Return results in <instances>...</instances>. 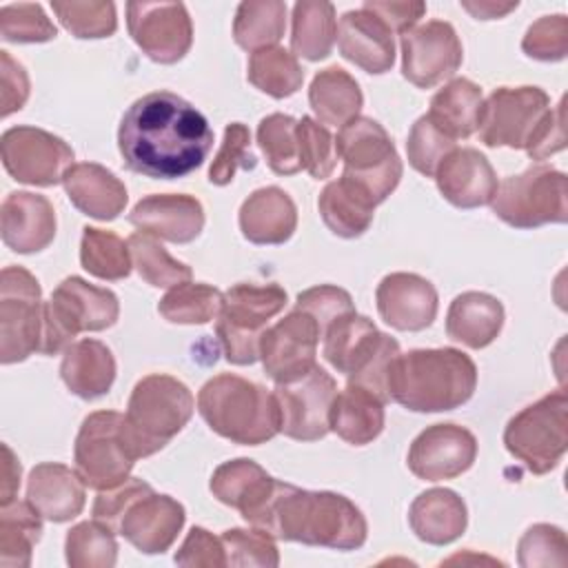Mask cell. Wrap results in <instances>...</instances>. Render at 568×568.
<instances>
[{"instance_id": "obj_1", "label": "cell", "mask_w": 568, "mask_h": 568, "mask_svg": "<svg viewBox=\"0 0 568 568\" xmlns=\"http://www.w3.org/2000/svg\"><path fill=\"white\" fill-rule=\"evenodd\" d=\"M213 146L209 120L184 98L153 91L138 98L122 115L118 149L129 171L175 180L200 169Z\"/></svg>"}, {"instance_id": "obj_2", "label": "cell", "mask_w": 568, "mask_h": 568, "mask_svg": "<svg viewBox=\"0 0 568 568\" xmlns=\"http://www.w3.org/2000/svg\"><path fill=\"white\" fill-rule=\"evenodd\" d=\"M260 530L282 541L333 550H357L368 535L362 510L348 497L331 490H304L284 481L277 484Z\"/></svg>"}, {"instance_id": "obj_3", "label": "cell", "mask_w": 568, "mask_h": 568, "mask_svg": "<svg viewBox=\"0 0 568 568\" xmlns=\"http://www.w3.org/2000/svg\"><path fill=\"white\" fill-rule=\"evenodd\" d=\"M477 388L475 362L450 346L399 353L388 371V399L413 413H444L466 404Z\"/></svg>"}, {"instance_id": "obj_4", "label": "cell", "mask_w": 568, "mask_h": 568, "mask_svg": "<svg viewBox=\"0 0 568 568\" xmlns=\"http://www.w3.org/2000/svg\"><path fill=\"white\" fill-rule=\"evenodd\" d=\"M197 410L213 433L233 444L260 446L280 433L275 395L233 373L215 375L200 388Z\"/></svg>"}, {"instance_id": "obj_5", "label": "cell", "mask_w": 568, "mask_h": 568, "mask_svg": "<svg viewBox=\"0 0 568 568\" xmlns=\"http://www.w3.org/2000/svg\"><path fill=\"white\" fill-rule=\"evenodd\" d=\"M324 359L342 375L348 384H357L375 393L384 404L388 399L386 382L393 359L399 355L395 337L377 331V326L355 311L333 320L324 335Z\"/></svg>"}, {"instance_id": "obj_6", "label": "cell", "mask_w": 568, "mask_h": 568, "mask_svg": "<svg viewBox=\"0 0 568 568\" xmlns=\"http://www.w3.org/2000/svg\"><path fill=\"white\" fill-rule=\"evenodd\" d=\"M193 393L184 382L164 373L142 377L129 397L124 430L138 459L162 450L191 419Z\"/></svg>"}, {"instance_id": "obj_7", "label": "cell", "mask_w": 568, "mask_h": 568, "mask_svg": "<svg viewBox=\"0 0 568 568\" xmlns=\"http://www.w3.org/2000/svg\"><path fill=\"white\" fill-rule=\"evenodd\" d=\"M342 178L359 189L375 206L382 204L402 180V160L386 129L373 118L357 115L339 126L335 138Z\"/></svg>"}, {"instance_id": "obj_8", "label": "cell", "mask_w": 568, "mask_h": 568, "mask_svg": "<svg viewBox=\"0 0 568 568\" xmlns=\"http://www.w3.org/2000/svg\"><path fill=\"white\" fill-rule=\"evenodd\" d=\"M286 291L277 284H233L222 293L215 333L226 362L246 366L260 359V339L266 322L286 306Z\"/></svg>"}, {"instance_id": "obj_9", "label": "cell", "mask_w": 568, "mask_h": 568, "mask_svg": "<svg viewBox=\"0 0 568 568\" xmlns=\"http://www.w3.org/2000/svg\"><path fill=\"white\" fill-rule=\"evenodd\" d=\"M120 302L109 288L89 284L71 275L64 277L49 302H44V337L42 355L67 351L71 339L84 331H104L118 322Z\"/></svg>"}, {"instance_id": "obj_10", "label": "cell", "mask_w": 568, "mask_h": 568, "mask_svg": "<svg viewBox=\"0 0 568 568\" xmlns=\"http://www.w3.org/2000/svg\"><path fill=\"white\" fill-rule=\"evenodd\" d=\"M506 450L532 475L557 468L568 446V397L552 390L513 415L504 428Z\"/></svg>"}, {"instance_id": "obj_11", "label": "cell", "mask_w": 568, "mask_h": 568, "mask_svg": "<svg viewBox=\"0 0 568 568\" xmlns=\"http://www.w3.org/2000/svg\"><path fill=\"white\" fill-rule=\"evenodd\" d=\"M493 213L513 229H537L568 220V178L564 171L537 164L499 182Z\"/></svg>"}, {"instance_id": "obj_12", "label": "cell", "mask_w": 568, "mask_h": 568, "mask_svg": "<svg viewBox=\"0 0 568 568\" xmlns=\"http://www.w3.org/2000/svg\"><path fill=\"white\" fill-rule=\"evenodd\" d=\"M73 462L80 479L93 490H109L126 481L138 457L124 430V415L115 410L87 415L75 437Z\"/></svg>"}, {"instance_id": "obj_13", "label": "cell", "mask_w": 568, "mask_h": 568, "mask_svg": "<svg viewBox=\"0 0 568 568\" xmlns=\"http://www.w3.org/2000/svg\"><path fill=\"white\" fill-rule=\"evenodd\" d=\"M44 302L38 280L22 266L0 273V362L16 364L42 351Z\"/></svg>"}, {"instance_id": "obj_14", "label": "cell", "mask_w": 568, "mask_h": 568, "mask_svg": "<svg viewBox=\"0 0 568 568\" xmlns=\"http://www.w3.org/2000/svg\"><path fill=\"white\" fill-rule=\"evenodd\" d=\"M550 109V98L539 87H499L481 104L479 140L493 149L526 151Z\"/></svg>"}, {"instance_id": "obj_15", "label": "cell", "mask_w": 568, "mask_h": 568, "mask_svg": "<svg viewBox=\"0 0 568 568\" xmlns=\"http://www.w3.org/2000/svg\"><path fill=\"white\" fill-rule=\"evenodd\" d=\"M0 155L7 173L31 186L62 182L73 164V149L58 135L38 126H11L0 138Z\"/></svg>"}, {"instance_id": "obj_16", "label": "cell", "mask_w": 568, "mask_h": 568, "mask_svg": "<svg viewBox=\"0 0 568 568\" xmlns=\"http://www.w3.org/2000/svg\"><path fill=\"white\" fill-rule=\"evenodd\" d=\"M275 402L280 408V433L297 442H317L326 437L328 413L337 395L335 379L322 368L313 366L306 375L277 384Z\"/></svg>"}, {"instance_id": "obj_17", "label": "cell", "mask_w": 568, "mask_h": 568, "mask_svg": "<svg viewBox=\"0 0 568 568\" xmlns=\"http://www.w3.org/2000/svg\"><path fill=\"white\" fill-rule=\"evenodd\" d=\"M126 27L142 53L158 64L180 62L193 42V24L182 2H129Z\"/></svg>"}, {"instance_id": "obj_18", "label": "cell", "mask_w": 568, "mask_h": 568, "mask_svg": "<svg viewBox=\"0 0 568 568\" xmlns=\"http://www.w3.org/2000/svg\"><path fill=\"white\" fill-rule=\"evenodd\" d=\"M320 339V324L308 313L293 308L262 333L260 359L264 373L275 384H286L306 375L315 366Z\"/></svg>"}, {"instance_id": "obj_19", "label": "cell", "mask_w": 568, "mask_h": 568, "mask_svg": "<svg viewBox=\"0 0 568 568\" xmlns=\"http://www.w3.org/2000/svg\"><path fill=\"white\" fill-rule=\"evenodd\" d=\"M402 75L419 87L430 89L462 67L464 49L450 22L430 20L402 36Z\"/></svg>"}, {"instance_id": "obj_20", "label": "cell", "mask_w": 568, "mask_h": 568, "mask_svg": "<svg viewBox=\"0 0 568 568\" xmlns=\"http://www.w3.org/2000/svg\"><path fill=\"white\" fill-rule=\"evenodd\" d=\"M477 457L475 435L457 424L424 428L408 448V470L424 481H444L464 475Z\"/></svg>"}, {"instance_id": "obj_21", "label": "cell", "mask_w": 568, "mask_h": 568, "mask_svg": "<svg viewBox=\"0 0 568 568\" xmlns=\"http://www.w3.org/2000/svg\"><path fill=\"white\" fill-rule=\"evenodd\" d=\"M186 521L184 506L158 493H146L138 497L122 515L118 532L144 555H162L178 539Z\"/></svg>"}, {"instance_id": "obj_22", "label": "cell", "mask_w": 568, "mask_h": 568, "mask_svg": "<svg viewBox=\"0 0 568 568\" xmlns=\"http://www.w3.org/2000/svg\"><path fill=\"white\" fill-rule=\"evenodd\" d=\"M379 317L395 331L417 333L437 317V291L417 273H388L375 291Z\"/></svg>"}, {"instance_id": "obj_23", "label": "cell", "mask_w": 568, "mask_h": 568, "mask_svg": "<svg viewBox=\"0 0 568 568\" xmlns=\"http://www.w3.org/2000/svg\"><path fill=\"white\" fill-rule=\"evenodd\" d=\"M277 484L280 479L271 477L257 462L237 457L213 470L209 488L217 501L240 510L253 528H260Z\"/></svg>"}, {"instance_id": "obj_24", "label": "cell", "mask_w": 568, "mask_h": 568, "mask_svg": "<svg viewBox=\"0 0 568 568\" xmlns=\"http://www.w3.org/2000/svg\"><path fill=\"white\" fill-rule=\"evenodd\" d=\"M435 182L446 202L457 209H477L493 202L497 193V173L488 158L477 149H453L437 166Z\"/></svg>"}, {"instance_id": "obj_25", "label": "cell", "mask_w": 568, "mask_h": 568, "mask_svg": "<svg viewBox=\"0 0 568 568\" xmlns=\"http://www.w3.org/2000/svg\"><path fill=\"white\" fill-rule=\"evenodd\" d=\"M129 222L158 240L189 244L204 229V206L186 193H153L133 206Z\"/></svg>"}, {"instance_id": "obj_26", "label": "cell", "mask_w": 568, "mask_h": 568, "mask_svg": "<svg viewBox=\"0 0 568 568\" xmlns=\"http://www.w3.org/2000/svg\"><path fill=\"white\" fill-rule=\"evenodd\" d=\"M2 242L22 255L44 251L55 237L53 204L31 191H13L0 206Z\"/></svg>"}, {"instance_id": "obj_27", "label": "cell", "mask_w": 568, "mask_h": 568, "mask_svg": "<svg viewBox=\"0 0 568 568\" xmlns=\"http://www.w3.org/2000/svg\"><path fill=\"white\" fill-rule=\"evenodd\" d=\"M335 40L342 58L366 73H386L395 62L393 31L364 7L339 18Z\"/></svg>"}, {"instance_id": "obj_28", "label": "cell", "mask_w": 568, "mask_h": 568, "mask_svg": "<svg viewBox=\"0 0 568 568\" xmlns=\"http://www.w3.org/2000/svg\"><path fill=\"white\" fill-rule=\"evenodd\" d=\"M87 484L75 468L44 462L31 468L27 479V501L53 524H64L78 517L84 508Z\"/></svg>"}, {"instance_id": "obj_29", "label": "cell", "mask_w": 568, "mask_h": 568, "mask_svg": "<svg viewBox=\"0 0 568 568\" xmlns=\"http://www.w3.org/2000/svg\"><path fill=\"white\" fill-rule=\"evenodd\" d=\"M71 204L100 222L115 220L126 206V186L115 173L95 162L71 164L62 178Z\"/></svg>"}, {"instance_id": "obj_30", "label": "cell", "mask_w": 568, "mask_h": 568, "mask_svg": "<svg viewBox=\"0 0 568 568\" xmlns=\"http://www.w3.org/2000/svg\"><path fill=\"white\" fill-rule=\"evenodd\" d=\"M237 222L253 244H284L297 229V206L284 189L262 186L242 202Z\"/></svg>"}, {"instance_id": "obj_31", "label": "cell", "mask_w": 568, "mask_h": 568, "mask_svg": "<svg viewBox=\"0 0 568 568\" xmlns=\"http://www.w3.org/2000/svg\"><path fill=\"white\" fill-rule=\"evenodd\" d=\"M408 524L417 539L430 546H446L464 535L468 510L455 490L430 488L419 493L410 504Z\"/></svg>"}, {"instance_id": "obj_32", "label": "cell", "mask_w": 568, "mask_h": 568, "mask_svg": "<svg viewBox=\"0 0 568 568\" xmlns=\"http://www.w3.org/2000/svg\"><path fill=\"white\" fill-rule=\"evenodd\" d=\"M504 326V306L497 297L481 291L457 295L446 313V335L468 348H486Z\"/></svg>"}, {"instance_id": "obj_33", "label": "cell", "mask_w": 568, "mask_h": 568, "mask_svg": "<svg viewBox=\"0 0 568 568\" xmlns=\"http://www.w3.org/2000/svg\"><path fill=\"white\" fill-rule=\"evenodd\" d=\"M60 377L80 399H98L106 395L115 382L113 353L106 344L91 337L73 342L62 355Z\"/></svg>"}, {"instance_id": "obj_34", "label": "cell", "mask_w": 568, "mask_h": 568, "mask_svg": "<svg viewBox=\"0 0 568 568\" xmlns=\"http://www.w3.org/2000/svg\"><path fill=\"white\" fill-rule=\"evenodd\" d=\"M328 428L353 446H366L384 430V402L364 386L346 384L333 397Z\"/></svg>"}, {"instance_id": "obj_35", "label": "cell", "mask_w": 568, "mask_h": 568, "mask_svg": "<svg viewBox=\"0 0 568 568\" xmlns=\"http://www.w3.org/2000/svg\"><path fill=\"white\" fill-rule=\"evenodd\" d=\"M481 104V89L475 82L468 78H453L430 98V109L426 115L442 133L457 142L477 131Z\"/></svg>"}, {"instance_id": "obj_36", "label": "cell", "mask_w": 568, "mask_h": 568, "mask_svg": "<svg viewBox=\"0 0 568 568\" xmlns=\"http://www.w3.org/2000/svg\"><path fill=\"white\" fill-rule=\"evenodd\" d=\"M308 102L322 124L344 126L359 115L364 95L348 71L342 67H326L315 73L308 87Z\"/></svg>"}, {"instance_id": "obj_37", "label": "cell", "mask_w": 568, "mask_h": 568, "mask_svg": "<svg viewBox=\"0 0 568 568\" xmlns=\"http://www.w3.org/2000/svg\"><path fill=\"white\" fill-rule=\"evenodd\" d=\"M320 215L331 233L344 240L359 237L373 224L375 204L344 178L328 182L317 200Z\"/></svg>"}, {"instance_id": "obj_38", "label": "cell", "mask_w": 568, "mask_h": 568, "mask_svg": "<svg viewBox=\"0 0 568 568\" xmlns=\"http://www.w3.org/2000/svg\"><path fill=\"white\" fill-rule=\"evenodd\" d=\"M337 38L335 7L324 0H300L293 7L291 49L293 55L320 62L331 55Z\"/></svg>"}, {"instance_id": "obj_39", "label": "cell", "mask_w": 568, "mask_h": 568, "mask_svg": "<svg viewBox=\"0 0 568 568\" xmlns=\"http://www.w3.org/2000/svg\"><path fill=\"white\" fill-rule=\"evenodd\" d=\"M42 535V515L29 501L0 506V564L4 568H27L33 546Z\"/></svg>"}, {"instance_id": "obj_40", "label": "cell", "mask_w": 568, "mask_h": 568, "mask_svg": "<svg viewBox=\"0 0 568 568\" xmlns=\"http://www.w3.org/2000/svg\"><path fill=\"white\" fill-rule=\"evenodd\" d=\"M286 31V4L282 0L240 2L233 20V38L246 51L275 47Z\"/></svg>"}, {"instance_id": "obj_41", "label": "cell", "mask_w": 568, "mask_h": 568, "mask_svg": "<svg viewBox=\"0 0 568 568\" xmlns=\"http://www.w3.org/2000/svg\"><path fill=\"white\" fill-rule=\"evenodd\" d=\"M246 78L262 93L282 100L297 93L304 82V69L291 51L275 44L251 53Z\"/></svg>"}, {"instance_id": "obj_42", "label": "cell", "mask_w": 568, "mask_h": 568, "mask_svg": "<svg viewBox=\"0 0 568 568\" xmlns=\"http://www.w3.org/2000/svg\"><path fill=\"white\" fill-rule=\"evenodd\" d=\"M80 264L93 277L118 282L131 273V251L129 244L113 231L84 226L80 240Z\"/></svg>"}, {"instance_id": "obj_43", "label": "cell", "mask_w": 568, "mask_h": 568, "mask_svg": "<svg viewBox=\"0 0 568 568\" xmlns=\"http://www.w3.org/2000/svg\"><path fill=\"white\" fill-rule=\"evenodd\" d=\"M126 244L133 266L146 284L158 288H173L178 284L191 282V268L184 262L171 257L155 235L135 231Z\"/></svg>"}, {"instance_id": "obj_44", "label": "cell", "mask_w": 568, "mask_h": 568, "mask_svg": "<svg viewBox=\"0 0 568 568\" xmlns=\"http://www.w3.org/2000/svg\"><path fill=\"white\" fill-rule=\"evenodd\" d=\"M113 528L93 519L75 524L64 539V557L71 568H111L118 561Z\"/></svg>"}, {"instance_id": "obj_45", "label": "cell", "mask_w": 568, "mask_h": 568, "mask_svg": "<svg viewBox=\"0 0 568 568\" xmlns=\"http://www.w3.org/2000/svg\"><path fill=\"white\" fill-rule=\"evenodd\" d=\"M220 308L222 291L200 282L173 286L158 304L160 315L171 324H206L220 315Z\"/></svg>"}, {"instance_id": "obj_46", "label": "cell", "mask_w": 568, "mask_h": 568, "mask_svg": "<svg viewBox=\"0 0 568 568\" xmlns=\"http://www.w3.org/2000/svg\"><path fill=\"white\" fill-rule=\"evenodd\" d=\"M257 144L277 175H295L302 171L297 151V120L286 113H271L260 120Z\"/></svg>"}, {"instance_id": "obj_47", "label": "cell", "mask_w": 568, "mask_h": 568, "mask_svg": "<svg viewBox=\"0 0 568 568\" xmlns=\"http://www.w3.org/2000/svg\"><path fill=\"white\" fill-rule=\"evenodd\" d=\"M53 13L58 16L60 24L80 40H95L109 38L118 29L115 4L104 0H67V2H51Z\"/></svg>"}, {"instance_id": "obj_48", "label": "cell", "mask_w": 568, "mask_h": 568, "mask_svg": "<svg viewBox=\"0 0 568 568\" xmlns=\"http://www.w3.org/2000/svg\"><path fill=\"white\" fill-rule=\"evenodd\" d=\"M0 36L4 42L33 44V42L53 40L58 36V29L47 18L40 4L18 2V4H4L0 9Z\"/></svg>"}, {"instance_id": "obj_49", "label": "cell", "mask_w": 568, "mask_h": 568, "mask_svg": "<svg viewBox=\"0 0 568 568\" xmlns=\"http://www.w3.org/2000/svg\"><path fill=\"white\" fill-rule=\"evenodd\" d=\"M226 552V566H280V552L273 535L260 528H229L220 535Z\"/></svg>"}, {"instance_id": "obj_50", "label": "cell", "mask_w": 568, "mask_h": 568, "mask_svg": "<svg viewBox=\"0 0 568 568\" xmlns=\"http://www.w3.org/2000/svg\"><path fill=\"white\" fill-rule=\"evenodd\" d=\"M297 151L302 169L315 180H326L333 175L337 164L335 138L317 120L304 115L297 120Z\"/></svg>"}, {"instance_id": "obj_51", "label": "cell", "mask_w": 568, "mask_h": 568, "mask_svg": "<svg viewBox=\"0 0 568 568\" xmlns=\"http://www.w3.org/2000/svg\"><path fill=\"white\" fill-rule=\"evenodd\" d=\"M455 149V140H450L446 133H442L430 120L428 115H422L415 120V124L410 126L408 140H406V153H408V162L410 166L426 175L433 178L439 162Z\"/></svg>"}, {"instance_id": "obj_52", "label": "cell", "mask_w": 568, "mask_h": 568, "mask_svg": "<svg viewBox=\"0 0 568 568\" xmlns=\"http://www.w3.org/2000/svg\"><path fill=\"white\" fill-rule=\"evenodd\" d=\"M568 544L561 528L552 524L530 526L517 544V561L524 568L537 566H566Z\"/></svg>"}, {"instance_id": "obj_53", "label": "cell", "mask_w": 568, "mask_h": 568, "mask_svg": "<svg viewBox=\"0 0 568 568\" xmlns=\"http://www.w3.org/2000/svg\"><path fill=\"white\" fill-rule=\"evenodd\" d=\"M251 131L242 122H231L224 129V140L209 169V182L226 186L233 182L237 169H255V155L248 151Z\"/></svg>"}, {"instance_id": "obj_54", "label": "cell", "mask_w": 568, "mask_h": 568, "mask_svg": "<svg viewBox=\"0 0 568 568\" xmlns=\"http://www.w3.org/2000/svg\"><path fill=\"white\" fill-rule=\"evenodd\" d=\"M528 58L541 62H559L568 53V20L564 13L544 16L532 22L521 40Z\"/></svg>"}, {"instance_id": "obj_55", "label": "cell", "mask_w": 568, "mask_h": 568, "mask_svg": "<svg viewBox=\"0 0 568 568\" xmlns=\"http://www.w3.org/2000/svg\"><path fill=\"white\" fill-rule=\"evenodd\" d=\"M295 308L308 313L320 324L322 335H324L326 326L333 320H337L344 313L355 311L353 297L348 295V291H344L339 286H333V284H317V286H311V288L302 291L297 295Z\"/></svg>"}, {"instance_id": "obj_56", "label": "cell", "mask_w": 568, "mask_h": 568, "mask_svg": "<svg viewBox=\"0 0 568 568\" xmlns=\"http://www.w3.org/2000/svg\"><path fill=\"white\" fill-rule=\"evenodd\" d=\"M151 490H153V488H151L146 481L138 479V477H129L126 481L118 484L115 488L100 490V495H98L95 501H93V510H91V513H93V519H98V521L111 526L113 530H118V524H120L124 510H126L138 497L146 495V493H151Z\"/></svg>"}, {"instance_id": "obj_57", "label": "cell", "mask_w": 568, "mask_h": 568, "mask_svg": "<svg viewBox=\"0 0 568 568\" xmlns=\"http://www.w3.org/2000/svg\"><path fill=\"white\" fill-rule=\"evenodd\" d=\"M175 564L180 566H204V568H222L226 566V552H224V544L220 537L211 535L206 528L202 526H193L186 535V539L182 541L180 550L175 552Z\"/></svg>"}, {"instance_id": "obj_58", "label": "cell", "mask_w": 568, "mask_h": 568, "mask_svg": "<svg viewBox=\"0 0 568 568\" xmlns=\"http://www.w3.org/2000/svg\"><path fill=\"white\" fill-rule=\"evenodd\" d=\"M0 115L9 118L11 113L20 111L29 98V75L9 51H0Z\"/></svg>"}, {"instance_id": "obj_59", "label": "cell", "mask_w": 568, "mask_h": 568, "mask_svg": "<svg viewBox=\"0 0 568 568\" xmlns=\"http://www.w3.org/2000/svg\"><path fill=\"white\" fill-rule=\"evenodd\" d=\"M364 9L375 13L390 31L406 33L426 13V4L419 0H366Z\"/></svg>"}, {"instance_id": "obj_60", "label": "cell", "mask_w": 568, "mask_h": 568, "mask_svg": "<svg viewBox=\"0 0 568 568\" xmlns=\"http://www.w3.org/2000/svg\"><path fill=\"white\" fill-rule=\"evenodd\" d=\"M564 98L559 100V104L555 109L548 111L546 120L541 122L539 131L535 133L530 146L526 149V153L532 160H546L548 155L561 151L566 146V124H564Z\"/></svg>"}, {"instance_id": "obj_61", "label": "cell", "mask_w": 568, "mask_h": 568, "mask_svg": "<svg viewBox=\"0 0 568 568\" xmlns=\"http://www.w3.org/2000/svg\"><path fill=\"white\" fill-rule=\"evenodd\" d=\"M20 462L13 455V450L2 444V481H0V506H7L16 501L18 488H20Z\"/></svg>"}, {"instance_id": "obj_62", "label": "cell", "mask_w": 568, "mask_h": 568, "mask_svg": "<svg viewBox=\"0 0 568 568\" xmlns=\"http://www.w3.org/2000/svg\"><path fill=\"white\" fill-rule=\"evenodd\" d=\"M462 7L477 20H495L515 11L519 2H495V0H462Z\"/></svg>"}]
</instances>
